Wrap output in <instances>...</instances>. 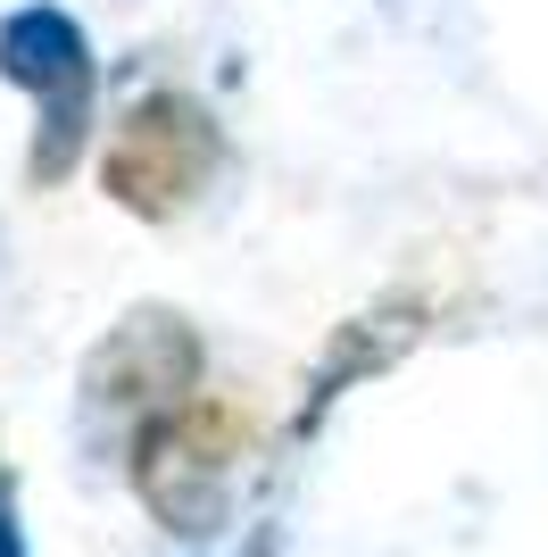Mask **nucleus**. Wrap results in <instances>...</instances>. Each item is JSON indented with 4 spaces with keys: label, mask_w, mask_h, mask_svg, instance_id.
I'll return each instance as SVG.
<instances>
[{
    "label": "nucleus",
    "mask_w": 548,
    "mask_h": 557,
    "mask_svg": "<svg viewBox=\"0 0 548 557\" xmlns=\"http://www.w3.org/2000/svg\"><path fill=\"white\" fill-rule=\"evenodd\" d=\"M250 442H258V424L241 399L191 392L134 433V491L150 499V516L166 533L208 541L233 508V474L250 466Z\"/></svg>",
    "instance_id": "1"
},
{
    "label": "nucleus",
    "mask_w": 548,
    "mask_h": 557,
    "mask_svg": "<svg viewBox=\"0 0 548 557\" xmlns=\"http://www.w3.org/2000/svg\"><path fill=\"white\" fill-rule=\"evenodd\" d=\"M216 166H225V134H216L208 100L175 92V84H150V92H134L116 109L109 150H100V184H109L116 209L166 225L216 184Z\"/></svg>",
    "instance_id": "2"
},
{
    "label": "nucleus",
    "mask_w": 548,
    "mask_h": 557,
    "mask_svg": "<svg viewBox=\"0 0 548 557\" xmlns=\"http://www.w3.org/2000/svg\"><path fill=\"white\" fill-rule=\"evenodd\" d=\"M0 75L34 100V159L25 175L34 184H59L75 175L91 141V100H100V59H91V34L67 17V9H17V17H0Z\"/></svg>",
    "instance_id": "3"
},
{
    "label": "nucleus",
    "mask_w": 548,
    "mask_h": 557,
    "mask_svg": "<svg viewBox=\"0 0 548 557\" xmlns=\"http://www.w3.org/2000/svg\"><path fill=\"white\" fill-rule=\"evenodd\" d=\"M200 367H208V349L200 333L183 325L175 308H134V317H116V333L100 349H91V367H84V408L91 424H150L159 408H175V399L200 392Z\"/></svg>",
    "instance_id": "4"
},
{
    "label": "nucleus",
    "mask_w": 548,
    "mask_h": 557,
    "mask_svg": "<svg viewBox=\"0 0 548 557\" xmlns=\"http://www.w3.org/2000/svg\"><path fill=\"white\" fill-rule=\"evenodd\" d=\"M0 557H25V533H17V474L0 458Z\"/></svg>",
    "instance_id": "5"
}]
</instances>
